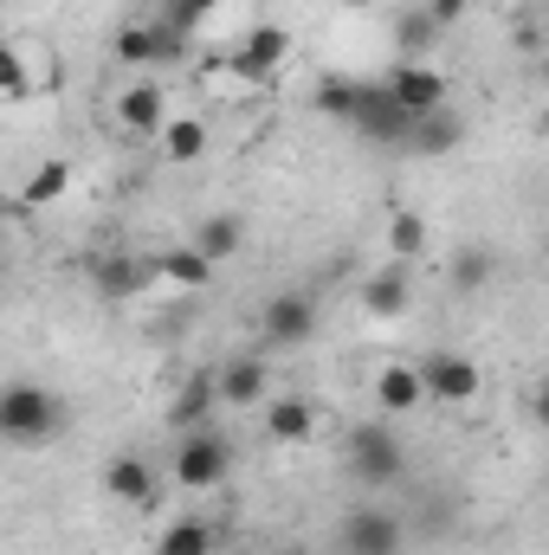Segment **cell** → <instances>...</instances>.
<instances>
[{
  "instance_id": "cell-30",
  "label": "cell",
  "mask_w": 549,
  "mask_h": 555,
  "mask_svg": "<svg viewBox=\"0 0 549 555\" xmlns=\"http://www.w3.org/2000/svg\"><path fill=\"white\" fill-rule=\"evenodd\" d=\"M0 85H7V98H26V65H20V46H7V59H0Z\"/></svg>"
},
{
  "instance_id": "cell-8",
  "label": "cell",
  "mask_w": 549,
  "mask_h": 555,
  "mask_svg": "<svg viewBox=\"0 0 549 555\" xmlns=\"http://www.w3.org/2000/svg\"><path fill=\"white\" fill-rule=\"evenodd\" d=\"M408 310H413V272H408V259H395V266H382V272L362 278V317L395 323V317H408Z\"/></svg>"
},
{
  "instance_id": "cell-24",
  "label": "cell",
  "mask_w": 549,
  "mask_h": 555,
  "mask_svg": "<svg viewBox=\"0 0 549 555\" xmlns=\"http://www.w3.org/2000/svg\"><path fill=\"white\" fill-rule=\"evenodd\" d=\"M65 188H72V162H59V155H52V162H39V168H33V181L20 188V201H26V207H46V201H59Z\"/></svg>"
},
{
  "instance_id": "cell-18",
  "label": "cell",
  "mask_w": 549,
  "mask_h": 555,
  "mask_svg": "<svg viewBox=\"0 0 549 555\" xmlns=\"http://www.w3.org/2000/svg\"><path fill=\"white\" fill-rule=\"evenodd\" d=\"M188 246H194V253H207L214 266H227V259L246 246V220H240V214H207V220L188 233Z\"/></svg>"
},
{
  "instance_id": "cell-32",
  "label": "cell",
  "mask_w": 549,
  "mask_h": 555,
  "mask_svg": "<svg viewBox=\"0 0 549 555\" xmlns=\"http://www.w3.org/2000/svg\"><path fill=\"white\" fill-rule=\"evenodd\" d=\"M537 420H544V426H549V388H544V395H537Z\"/></svg>"
},
{
  "instance_id": "cell-19",
  "label": "cell",
  "mask_w": 549,
  "mask_h": 555,
  "mask_svg": "<svg viewBox=\"0 0 549 555\" xmlns=\"http://www.w3.org/2000/svg\"><path fill=\"white\" fill-rule=\"evenodd\" d=\"M155 278L181 284V291H207L214 284V259L194 253V246H168V253H155Z\"/></svg>"
},
{
  "instance_id": "cell-33",
  "label": "cell",
  "mask_w": 549,
  "mask_h": 555,
  "mask_svg": "<svg viewBox=\"0 0 549 555\" xmlns=\"http://www.w3.org/2000/svg\"><path fill=\"white\" fill-rule=\"evenodd\" d=\"M343 7H356V13H362V7H382V0H343Z\"/></svg>"
},
{
  "instance_id": "cell-2",
  "label": "cell",
  "mask_w": 549,
  "mask_h": 555,
  "mask_svg": "<svg viewBox=\"0 0 549 555\" xmlns=\"http://www.w3.org/2000/svg\"><path fill=\"white\" fill-rule=\"evenodd\" d=\"M168 472H175L181 491H214V485H227V472H233V439H227L220 426H194V433H181Z\"/></svg>"
},
{
  "instance_id": "cell-14",
  "label": "cell",
  "mask_w": 549,
  "mask_h": 555,
  "mask_svg": "<svg viewBox=\"0 0 549 555\" xmlns=\"http://www.w3.org/2000/svg\"><path fill=\"white\" fill-rule=\"evenodd\" d=\"M266 395H272L266 356H233V362L220 369V401H227V408H259Z\"/></svg>"
},
{
  "instance_id": "cell-5",
  "label": "cell",
  "mask_w": 549,
  "mask_h": 555,
  "mask_svg": "<svg viewBox=\"0 0 549 555\" xmlns=\"http://www.w3.org/2000/svg\"><path fill=\"white\" fill-rule=\"evenodd\" d=\"M349 472H356L362 485H395V478L408 472V452H401V439H395L382 420H369V426L349 433Z\"/></svg>"
},
{
  "instance_id": "cell-20",
  "label": "cell",
  "mask_w": 549,
  "mask_h": 555,
  "mask_svg": "<svg viewBox=\"0 0 549 555\" xmlns=\"http://www.w3.org/2000/svg\"><path fill=\"white\" fill-rule=\"evenodd\" d=\"M317 433V408L310 401H266V439H278V446H304Z\"/></svg>"
},
{
  "instance_id": "cell-29",
  "label": "cell",
  "mask_w": 549,
  "mask_h": 555,
  "mask_svg": "<svg viewBox=\"0 0 549 555\" xmlns=\"http://www.w3.org/2000/svg\"><path fill=\"white\" fill-rule=\"evenodd\" d=\"M214 7H220V0H168V7H162V20H168V26H181V33H194Z\"/></svg>"
},
{
  "instance_id": "cell-25",
  "label": "cell",
  "mask_w": 549,
  "mask_h": 555,
  "mask_svg": "<svg viewBox=\"0 0 549 555\" xmlns=\"http://www.w3.org/2000/svg\"><path fill=\"white\" fill-rule=\"evenodd\" d=\"M356 91H362V78H323L310 104H317L330 124H349V117H356Z\"/></svg>"
},
{
  "instance_id": "cell-28",
  "label": "cell",
  "mask_w": 549,
  "mask_h": 555,
  "mask_svg": "<svg viewBox=\"0 0 549 555\" xmlns=\"http://www.w3.org/2000/svg\"><path fill=\"white\" fill-rule=\"evenodd\" d=\"M433 33H439V26H433V13H408V20L395 26V46H401L408 59H420V52L433 46Z\"/></svg>"
},
{
  "instance_id": "cell-31",
  "label": "cell",
  "mask_w": 549,
  "mask_h": 555,
  "mask_svg": "<svg viewBox=\"0 0 549 555\" xmlns=\"http://www.w3.org/2000/svg\"><path fill=\"white\" fill-rule=\"evenodd\" d=\"M465 7H472V0H433L426 13H433V26H452V20H465Z\"/></svg>"
},
{
  "instance_id": "cell-34",
  "label": "cell",
  "mask_w": 549,
  "mask_h": 555,
  "mask_svg": "<svg viewBox=\"0 0 549 555\" xmlns=\"http://www.w3.org/2000/svg\"><path fill=\"white\" fill-rule=\"evenodd\" d=\"M266 555H297V550H266Z\"/></svg>"
},
{
  "instance_id": "cell-13",
  "label": "cell",
  "mask_w": 549,
  "mask_h": 555,
  "mask_svg": "<svg viewBox=\"0 0 549 555\" xmlns=\"http://www.w3.org/2000/svg\"><path fill=\"white\" fill-rule=\"evenodd\" d=\"M117 124H124L130 137H162V124H168V91H162L155 78H137V85L117 98Z\"/></svg>"
},
{
  "instance_id": "cell-12",
  "label": "cell",
  "mask_w": 549,
  "mask_h": 555,
  "mask_svg": "<svg viewBox=\"0 0 549 555\" xmlns=\"http://www.w3.org/2000/svg\"><path fill=\"white\" fill-rule=\"evenodd\" d=\"M214 408H227V401H220V375H188V382L175 388V401H168V426H175V433L214 426Z\"/></svg>"
},
{
  "instance_id": "cell-9",
  "label": "cell",
  "mask_w": 549,
  "mask_h": 555,
  "mask_svg": "<svg viewBox=\"0 0 549 555\" xmlns=\"http://www.w3.org/2000/svg\"><path fill=\"white\" fill-rule=\"evenodd\" d=\"M104 498H117V504H130V511H155V498H162L155 465H149L142 452H117V459L104 465Z\"/></svg>"
},
{
  "instance_id": "cell-22",
  "label": "cell",
  "mask_w": 549,
  "mask_h": 555,
  "mask_svg": "<svg viewBox=\"0 0 549 555\" xmlns=\"http://www.w3.org/2000/svg\"><path fill=\"white\" fill-rule=\"evenodd\" d=\"M117 65H162V33H155V20H130L124 33H117Z\"/></svg>"
},
{
  "instance_id": "cell-7",
  "label": "cell",
  "mask_w": 549,
  "mask_h": 555,
  "mask_svg": "<svg viewBox=\"0 0 549 555\" xmlns=\"http://www.w3.org/2000/svg\"><path fill=\"white\" fill-rule=\"evenodd\" d=\"M420 375H426V395H433L439 408H465V401H478V388H485L478 362H472V356H452V349L426 356V362H420Z\"/></svg>"
},
{
  "instance_id": "cell-21",
  "label": "cell",
  "mask_w": 549,
  "mask_h": 555,
  "mask_svg": "<svg viewBox=\"0 0 549 555\" xmlns=\"http://www.w3.org/2000/svg\"><path fill=\"white\" fill-rule=\"evenodd\" d=\"M214 543H220L214 524H201V517H175V524L155 537V555H214Z\"/></svg>"
},
{
  "instance_id": "cell-27",
  "label": "cell",
  "mask_w": 549,
  "mask_h": 555,
  "mask_svg": "<svg viewBox=\"0 0 549 555\" xmlns=\"http://www.w3.org/2000/svg\"><path fill=\"white\" fill-rule=\"evenodd\" d=\"M388 253H395V259H420V253H426V220H420V214H395V220H388Z\"/></svg>"
},
{
  "instance_id": "cell-15",
  "label": "cell",
  "mask_w": 549,
  "mask_h": 555,
  "mask_svg": "<svg viewBox=\"0 0 549 555\" xmlns=\"http://www.w3.org/2000/svg\"><path fill=\"white\" fill-rule=\"evenodd\" d=\"M375 401H382V414H413V408H426L433 395H426L420 362H388V369L375 375Z\"/></svg>"
},
{
  "instance_id": "cell-11",
  "label": "cell",
  "mask_w": 549,
  "mask_h": 555,
  "mask_svg": "<svg viewBox=\"0 0 549 555\" xmlns=\"http://www.w3.org/2000/svg\"><path fill=\"white\" fill-rule=\"evenodd\" d=\"M284 59H291V33L272 26V20H259V26L246 33V46H240L233 72H240V78H278V72H284Z\"/></svg>"
},
{
  "instance_id": "cell-26",
  "label": "cell",
  "mask_w": 549,
  "mask_h": 555,
  "mask_svg": "<svg viewBox=\"0 0 549 555\" xmlns=\"http://www.w3.org/2000/svg\"><path fill=\"white\" fill-rule=\"evenodd\" d=\"M491 272H498V266H491V253H485V246H465V253L452 259L446 284H452V291H485V284H491Z\"/></svg>"
},
{
  "instance_id": "cell-4",
  "label": "cell",
  "mask_w": 549,
  "mask_h": 555,
  "mask_svg": "<svg viewBox=\"0 0 549 555\" xmlns=\"http://www.w3.org/2000/svg\"><path fill=\"white\" fill-rule=\"evenodd\" d=\"M336 543L343 555H401L408 550V524L382 504H356L343 524H336Z\"/></svg>"
},
{
  "instance_id": "cell-16",
  "label": "cell",
  "mask_w": 549,
  "mask_h": 555,
  "mask_svg": "<svg viewBox=\"0 0 549 555\" xmlns=\"http://www.w3.org/2000/svg\"><path fill=\"white\" fill-rule=\"evenodd\" d=\"M91 278H98V291H104V297H137V291H149V284H155V259L104 253V259L91 266Z\"/></svg>"
},
{
  "instance_id": "cell-10",
  "label": "cell",
  "mask_w": 549,
  "mask_h": 555,
  "mask_svg": "<svg viewBox=\"0 0 549 555\" xmlns=\"http://www.w3.org/2000/svg\"><path fill=\"white\" fill-rule=\"evenodd\" d=\"M388 91L408 104L413 117H439V111H446V78H439L426 59H401V65L388 72Z\"/></svg>"
},
{
  "instance_id": "cell-35",
  "label": "cell",
  "mask_w": 549,
  "mask_h": 555,
  "mask_svg": "<svg viewBox=\"0 0 549 555\" xmlns=\"http://www.w3.org/2000/svg\"><path fill=\"white\" fill-rule=\"evenodd\" d=\"M544 78H549V59H544Z\"/></svg>"
},
{
  "instance_id": "cell-3",
  "label": "cell",
  "mask_w": 549,
  "mask_h": 555,
  "mask_svg": "<svg viewBox=\"0 0 549 555\" xmlns=\"http://www.w3.org/2000/svg\"><path fill=\"white\" fill-rule=\"evenodd\" d=\"M413 124H420V117H413L408 104L388 91V78L356 91V117H349V130L369 142V149H408V142H413Z\"/></svg>"
},
{
  "instance_id": "cell-6",
  "label": "cell",
  "mask_w": 549,
  "mask_h": 555,
  "mask_svg": "<svg viewBox=\"0 0 549 555\" xmlns=\"http://www.w3.org/2000/svg\"><path fill=\"white\" fill-rule=\"evenodd\" d=\"M317 336V304L304 291H278L272 304L259 310V343L266 349H304Z\"/></svg>"
},
{
  "instance_id": "cell-23",
  "label": "cell",
  "mask_w": 549,
  "mask_h": 555,
  "mask_svg": "<svg viewBox=\"0 0 549 555\" xmlns=\"http://www.w3.org/2000/svg\"><path fill=\"white\" fill-rule=\"evenodd\" d=\"M459 142H465V124H459V117H452V111H439V117H420V124H413V155H446V149H459Z\"/></svg>"
},
{
  "instance_id": "cell-1",
  "label": "cell",
  "mask_w": 549,
  "mask_h": 555,
  "mask_svg": "<svg viewBox=\"0 0 549 555\" xmlns=\"http://www.w3.org/2000/svg\"><path fill=\"white\" fill-rule=\"evenodd\" d=\"M0 433H7V446H20V452L52 446V439L65 433V401H59L52 388H39V382H13V388L0 395Z\"/></svg>"
},
{
  "instance_id": "cell-17",
  "label": "cell",
  "mask_w": 549,
  "mask_h": 555,
  "mask_svg": "<svg viewBox=\"0 0 549 555\" xmlns=\"http://www.w3.org/2000/svg\"><path fill=\"white\" fill-rule=\"evenodd\" d=\"M207 117H168L162 124V137H155V149H162V162L168 168H194L201 155H207Z\"/></svg>"
}]
</instances>
